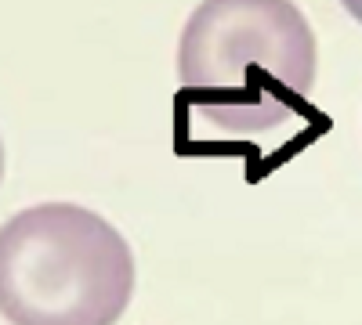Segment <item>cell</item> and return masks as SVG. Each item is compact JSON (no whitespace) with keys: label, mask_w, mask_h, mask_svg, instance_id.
<instances>
[{"label":"cell","mask_w":362,"mask_h":325,"mask_svg":"<svg viewBox=\"0 0 362 325\" xmlns=\"http://www.w3.org/2000/svg\"><path fill=\"white\" fill-rule=\"evenodd\" d=\"M341 4H344V11H348L355 22H362V0H341Z\"/></svg>","instance_id":"3957f363"},{"label":"cell","mask_w":362,"mask_h":325,"mask_svg":"<svg viewBox=\"0 0 362 325\" xmlns=\"http://www.w3.org/2000/svg\"><path fill=\"white\" fill-rule=\"evenodd\" d=\"M0 177H4V141H0Z\"/></svg>","instance_id":"277c9868"},{"label":"cell","mask_w":362,"mask_h":325,"mask_svg":"<svg viewBox=\"0 0 362 325\" xmlns=\"http://www.w3.org/2000/svg\"><path fill=\"white\" fill-rule=\"evenodd\" d=\"M134 297V253L102 214L40 202L0 224L8 325H116Z\"/></svg>","instance_id":"7a4b0ae2"},{"label":"cell","mask_w":362,"mask_h":325,"mask_svg":"<svg viewBox=\"0 0 362 325\" xmlns=\"http://www.w3.org/2000/svg\"><path fill=\"white\" fill-rule=\"evenodd\" d=\"M319 44L293 0H203L177 40V105L218 134L261 137L308 116Z\"/></svg>","instance_id":"6da1fadb"}]
</instances>
